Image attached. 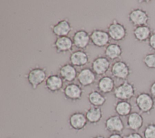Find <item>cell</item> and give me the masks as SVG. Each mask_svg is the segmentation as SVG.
Listing matches in <instances>:
<instances>
[{
    "label": "cell",
    "instance_id": "1",
    "mask_svg": "<svg viewBox=\"0 0 155 138\" xmlns=\"http://www.w3.org/2000/svg\"><path fill=\"white\" fill-rule=\"evenodd\" d=\"M155 99L150 93L142 92L135 98V105L140 112L150 114L155 108Z\"/></svg>",
    "mask_w": 155,
    "mask_h": 138
},
{
    "label": "cell",
    "instance_id": "2",
    "mask_svg": "<svg viewBox=\"0 0 155 138\" xmlns=\"http://www.w3.org/2000/svg\"><path fill=\"white\" fill-rule=\"evenodd\" d=\"M136 90L134 83L127 80L115 88L113 95L118 100L129 101L135 96Z\"/></svg>",
    "mask_w": 155,
    "mask_h": 138
},
{
    "label": "cell",
    "instance_id": "3",
    "mask_svg": "<svg viewBox=\"0 0 155 138\" xmlns=\"http://www.w3.org/2000/svg\"><path fill=\"white\" fill-rule=\"evenodd\" d=\"M25 77L28 83L33 90H35L47 78V71L45 67L35 66L30 69Z\"/></svg>",
    "mask_w": 155,
    "mask_h": 138
},
{
    "label": "cell",
    "instance_id": "4",
    "mask_svg": "<svg viewBox=\"0 0 155 138\" xmlns=\"http://www.w3.org/2000/svg\"><path fill=\"white\" fill-rule=\"evenodd\" d=\"M113 77L122 80H127L131 74V69L128 63L123 60H118L113 63L110 68Z\"/></svg>",
    "mask_w": 155,
    "mask_h": 138
},
{
    "label": "cell",
    "instance_id": "5",
    "mask_svg": "<svg viewBox=\"0 0 155 138\" xmlns=\"http://www.w3.org/2000/svg\"><path fill=\"white\" fill-rule=\"evenodd\" d=\"M107 32L110 38L116 41H122L127 36V29L125 26L116 19H113L107 26Z\"/></svg>",
    "mask_w": 155,
    "mask_h": 138
},
{
    "label": "cell",
    "instance_id": "6",
    "mask_svg": "<svg viewBox=\"0 0 155 138\" xmlns=\"http://www.w3.org/2000/svg\"><path fill=\"white\" fill-rule=\"evenodd\" d=\"M129 22L134 27L148 25L150 16L148 12L141 8L132 9L128 14Z\"/></svg>",
    "mask_w": 155,
    "mask_h": 138
},
{
    "label": "cell",
    "instance_id": "7",
    "mask_svg": "<svg viewBox=\"0 0 155 138\" xmlns=\"http://www.w3.org/2000/svg\"><path fill=\"white\" fill-rule=\"evenodd\" d=\"M62 92L65 99L72 102H76L82 98L84 91L80 85L70 83L64 87Z\"/></svg>",
    "mask_w": 155,
    "mask_h": 138
},
{
    "label": "cell",
    "instance_id": "8",
    "mask_svg": "<svg viewBox=\"0 0 155 138\" xmlns=\"http://www.w3.org/2000/svg\"><path fill=\"white\" fill-rule=\"evenodd\" d=\"M90 36L91 43L99 48L107 47L111 39L107 31L99 29H94L90 33Z\"/></svg>",
    "mask_w": 155,
    "mask_h": 138
},
{
    "label": "cell",
    "instance_id": "9",
    "mask_svg": "<svg viewBox=\"0 0 155 138\" xmlns=\"http://www.w3.org/2000/svg\"><path fill=\"white\" fill-rule=\"evenodd\" d=\"M110 67V60L102 55L97 56L91 64V70L97 76H104Z\"/></svg>",
    "mask_w": 155,
    "mask_h": 138
},
{
    "label": "cell",
    "instance_id": "10",
    "mask_svg": "<svg viewBox=\"0 0 155 138\" xmlns=\"http://www.w3.org/2000/svg\"><path fill=\"white\" fill-rule=\"evenodd\" d=\"M105 129L111 133H122L125 129L124 123L121 117L111 115L104 122Z\"/></svg>",
    "mask_w": 155,
    "mask_h": 138
},
{
    "label": "cell",
    "instance_id": "11",
    "mask_svg": "<svg viewBox=\"0 0 155 138\" xmlns=\"http://www.w3.org/2000/svg\"><path fill=\"white\" fill-rule=\"evenodd\" d=\"M68 123L71 129L76 131H80L85 128L88 122L84 113L76 111L70 115Z\"/></svg>",
    "mask_w": 155,
    "mask_h": 138
},
{
    "label": "cell",
    "instance_id": "12",
    "mask_svg": "<svg viewBox=\"0 0 155 138\" xmlns=\"http://www.w3.org/2000/svg\"><path fill=\"white\" fill-rule=\"evenodd\" d=\"M72 40L74 46L76 48L84 50L87 48L91 42L90 33L84 29L75 31Z\"/></svg>",
    "mask_w": 155,
    "mask_h": 138
},
{
    "label": "cell",
    "instance_id": "13",
    "mask_svg": "<svg viewBox=\"0 0 155 138\" xmlns=\"http://www.w3.org/2000/svg\"><path fill=\"white\" fill-rule=\"evenodd\" d=\"M50 29L53 34L57 37L68 36L72 30L71 24L68 18H64L50 26Z\"/></svg>",
    "mask_w": 155,
    "mask_h": 138
},
{
    "label": "cell",
    "instance_id": "14",
    "mask_svg": "<svg viewBox=\"0 0 155 138\" xmlns=\"http://www.w3.org/2000/svg\"><path fill=\"white\" fill-rule=\"evenodd\" d=\"M64 82L59 74H50L45 81V88L51 93H56L62 90Z\"/></svg>",
    "mask_w": 155,
    "mask_h": 138
},
{
    "label": "cell",
    "instance_id": "15",
    "mask_svg": "<svg viewBox=\"0 0 155 138\" xmlns=\"http://www.w3.org/2000/svg\"><path fill=\"white\" fill-rule=\"evenodd\" d=\"M73 46L72 38L68 36L56 37L53 44V46L58 53H64L71 52Z\"/></svg>",
    "mask_w": 155,
    "mask_h": 138
},
{
    "label": "cell",
    "instance_id": "16",
    "mask_svg": "<svg viewBox=\"0 0 155 138\" xmlns=\"http://www.w3.org/2000/svg\"><path fill=\"white\" fill-rule=\"evenodd\" d=\"M77 79L82 87L90 86L93 85L96 80V75L91 68L85 67L81 69L78 74Z\"/></svg>",
    "mask_w": 155,
    "mask_h": 138
},
{
    "label": "cell",
    "instance_id": "17",
    "mask_svg": "<svg viewBox=\"0 0 155 138\" xmlns=\"http://www.w3.org/2000/svg\"><path fill=\"white\" fill-rule=\"evenodd\" d=\"M78 74V73L76 67L71 63H65L59 66V75L64 81L69 83H73V81L77 78Z\"/></svg>",
    "mask_w": 155,
    "mask_h": 138
},
{
    "label": "cell",
    "instance_id": "18",
    "mask_svg": "<svg viewBox=\"0 0 155 138\" xmlns=\"http://www.w3.org/2000/svg\"><path fill=\"white\" fill-rule=\"evenodd\" d=\"M143 117L140 112H132L127 118V127L133 132H138L143 126Z\"/></svg>",
    "mask_w": 155,
    "mask_h": 138
},
{
    "label": "cell",
    "instance_id": "19",
    "mask_svg": "<svg viewBox=\"0 0 155 138\" xmlns=\"http://www.w3.org/2000/svg\"><path fill=\"white\" fill-rule=\"evenodd\" d=\"M89 55L84 50L78 49L71 53L70 55V63L75 67H81L88 63Z\"/></svg>",
    "mask_w": 155,
    "mask_h": 138
},
{
    "label": "cell",
    "instance_id": "20",
    "mask_svg": "<svg viewBox=\"0 0 155 138\" xmlns=\"http://www.w3.org/2000/svg\"><path fill=\"white\" fill-rule=\"evenodd\" d=\"M97 88L98 91L104 94L113 92L116 88L113 77L108 75L102 76L97 81Z\"/></svg>",
    "mask_w": 155,
    "mask_h": 138
},
{
    "label": "cell",
    "instance_id": "21",
    "mask_svg": "<svg viewBox=\"0 0 155 138\" xmlns=\"http://www.w3.org/2000/svg\"><path fill=\"white\" fill-rule=\"evenodd\" d=\"M153 30L148 25H144L135 27L133 30V35L134 39L140 43L148 41Z\"/></svg>",
    "mask_w": 155,
    "mask_h": 138
},
{
    "label": "cell",
    "instance_id": "22",
    "mask_svg": "<svg viewBox=\"0 0 155 138\" xmlns=\"http://www.w3.org/2000/svg\"><path fill=\"white\" fill-rule=\"evenodd\" d=\"M88 123L92 125L97 124L103 117V112L100 107L91 106L85 112Z\"/></svg>",
    "mask_w": 155,
    "mask_h": 138
},
{
    "label": "cell",
    "instance_id": "23",
    "mask_svg": "<svg viewBox=\"0 0 155 138\" xmlns=\"http://www.w3.org/2000/svg\"><path fill=\"white\" fill-rule=\"evenodd\" d=\"M133 106L129 101L118 100L114 106V110L116 115L121 117H128L131 112Z\"/></svg>",
    "mask_w": 155,
    "mask_h": 138
},
{
    "label": "cell",
    "instance_id": "24",
    "mask_svg": "<svg viewBox=\"0 0 155 138\" xmlns=\"http://www.w3.org/2000/svg\"><path fill=\"white\" fill-rule=\"evenodd\" d=\"M123 53L122 47L117 43H110L105 47V56L110 60H116L119 58Z\"/></svg>",
    "mask_w": 155,
    "mask_h": 138
},
{
    "label": "cell",
    "instance_id": "25",
    "mask_svg": "<svg viewBox=\"0 0 155 138\" xmlns=\"http://www.w3.org/2000/svg\"><path fill=\"white\" fill-rule=\"evenodd\" d=\"M87 100L93 106L101 107L107 101V97L98 90H92L87 95Z\"/></svg>",
    "mask_w": 155,
    "mask_h": 138
},
{
    "label": "cell",
    "instance_id": "26",
    "mask_svg": "<svg viewBox=\"0 0 155 138\" xmlns=\"http://www.w3.org/2000/svg\"><path fill=\"white\" fill-rule=\"evenodd\" d=\"M142 61L146 67L155 69V52L147 53L143 57Z\"/></svg>",
    "mask_w": 155,
    "mask_h": 138
},
{
    "label": "cell",
    "instance_id": "27",
    "mask_svg": "<svg viewBox=\"0 0 155 138\" xmlns=\"http://www.w3.org/2000/svg\"><path fill=\"white\" fill-rule=\"evenodd\" d=\"M142 136L143 138H155L154 122H150L145 126Z\"/></svg>",
    "mask_w": 155,
    "mask_h": 138
},
{
    "label": "cell",
    "instance_id": "28",
    "mask_svg": "<svg viewBox=\"0 0 155 138\" xmlns=\"http://www.w3.org/2000/svg\"><path fill=\"white\" fill-rule=\"evenodd\" d=\"M148 46L151 50L155 51V30H153L151 35L148 41Z\"/></svg>",
    "mask_w": 155,
    "mask_h": 138
},
{
    "label": "cell",
    "instance_id": "29",
    "mask_svg": "<svg viewBox=\"0 0 155 138\" xmlns=\"http://www.w3.org/2000/svg\"><path fill=\"white\" fill-rule=\"evenodd\" d=\"M124 138H143V136L138 132H132L124 136Z\"/></svg>",
    "mask_w": 155,
    "mask_h": 138
},
{
    "label": "cell",
    "instance_id": "30",
    "mask_svg": "<svg viewBox=\"0 0 155 138\" xmlns=\"http://www.w3.org/2000/svg\"><path fill=\"white\" fill-rule=\"evenodd\" d=\"M150 94L155 99V80L151 83L150 86Z\"/></svg>",
    "mask_w": 155,
    "mask_h": 138
},
{
    "label": "cell",
    "instance_id": "31",
    "mask_svg": "<svg viewBox=\"0 0 155 138\" xmlns=\"http://www.w3.org/2000/svg\"><path fill=\"white\" fill-rule=\"evenodd\" d=\"M107 138H124L121 133H111Z\"/></svg>",
    "mask_w": 155,
    "mask_h": 138
},
{
    "label": "cell",
    "instance_id": "32",
    "mask_svg": "<svg viewBox=\"0 0 155 138\" xmlns=\"http://www.w3.org/2000/svg\"><path fill=\"white\" fill-rule=\"evenodd\" d=\"M90 138H105L103 135H101V134H97L96 136H94L93 137H91Z\"/></svg>",
    "mask_w": 155,
    "mask_h": 138
},
{
    "label": "cell",
    "instance_id": "33",
    "mask_svg": "<svg viewBox=\"0 0 155 138\" xmlns=\"http://www.w3.org/2000/svg\"><path fill=\"white\" fill-rule=\"evenodd\" d=\"M8 138H10V137H8Z\"/></svg>",
    "mask_w": 155,
    "mask_h": 138
}]
</instances>
